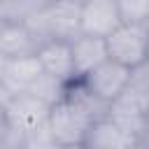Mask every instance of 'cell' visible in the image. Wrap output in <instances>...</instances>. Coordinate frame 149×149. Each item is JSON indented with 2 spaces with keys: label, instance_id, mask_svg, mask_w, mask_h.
I'll use <instances>...</instances> for the list:
<instances>
[{
  "label": "cell",
  "instance_id": "13",
  "mask_svg": "<svg viewBox=\"0 0 149 149\" xmlns=\"http://www.w3.org/2000/svg\"><path fill=\"white\" fill-rule=\"evenodd\" d=\"M123 21L149 23V0H116Z\"/></svg>",
  "mask_w": 149,
  "mask_h": 149
},
{
  "label": "cell",
  "instance_id": "7",
  "mask_svg": "<svg viewBox=\"0 0 149 149\" xmlns=\"http://www.w3.org/2000/svg\"><path fill=\"white\" fill-rule=\"evenodd\" d=\"M40 44H42L40 35L26 19H12V16L0 19V58H19L37 54Z\"/></svg>",
  "mask_w": 149,
  "mask_h": 149
},
{
  "label": "cell",
  "instance_id": "5",
  "mask_svg": "<svg viewBox=\"0 0 149 149\" xmlns=\"http://www.w3.org/2000/svg\"><path fill=\"white\" fill-rule=\"evenodd\" d=\"M44 79V70L37 61V54L2 58L0 63V91L9 93H33Z\"/></svg>",
  "mask_w": 149,
  "mask_h": 149
},
{
  "label": "cell",
  "instance_id": "10",
  "mask_svg": "<svg viewBox=\"0 0 149 149\" xmlns=\"http://www.w3.org/2000/svg\"><path fill=\"white\" fill-rule=\"evenodd\" d=\"M72 58H74V70H77V79L86 77L91 70H95L100 63H105L109 58L107 54V42L105 37H95V35H77L72 40Z\"/></svg>",
  "mask_w": 149,
  "mask_h": 149
},
{
  "label": "cell",
  "instance_id": "6",
  "mask_svg": "<svg viewBox=\"0 0 149 149\" xmlns=\"http://www.w3.org/2000/svg\"><path fill=\"white\" fill-rule=\"evenodd\" d=\"M130 70L128 65L114 61V58H107L105 63H100L95 70H91L86 77H81V81L86 84V88L98 95L102 102H114L116 98L123 95V91L128 88V81H130Z\"/></svg>",
  "mask_w": 149,
  "mask_h": 149
},
{
  "label": "cell",
  "instance_id": "2",
  "mask_svg": "<svg viewBox=\"0 0 149 149\" xmlns=\"http://www.w3.org/2000/svg\"><path fill=\"white\" fill-rule=\"evenodd\" d=\"M98 121L91 112H86L79 102H74L68 93L51 102L49 112V135L56 147H84L88 130Z\"/></svg>",
  "mask_w": 149,
  "mask_h": 149
},
{
  "label": "cell",
  "instance_id": "9",
  "mask_svg": "<svg viewBox=\"0 0 149 149\" xmlns=\"http://www.w3.org/2000/svg\"><path fill=\"white\" fill-rule=\"evenodd\" d=\"M121 12L116 0H81V33L107 37L121 26Z\"/></svg>",
  "mask_w": 149,
  "mask_h": 149
},
{
  "label": "cell",
  "instance_id": "11",
  "mask_svg": "<svg viewBox=\"0 0 149 149\" xmlns=\"http://www.w3.org/2000/svg\"><path fill=\"white\" fill-rule=\"evenodd\" d=\"M135 144H142V140L119 128L112 119L102 116L93 121L84 147H135Z\"/></svg>",
  "mask_w": 149,
  "mask_h": 149
},
{
  "label": "cell",
  "instance_id": "4",
  "mask_svg": "<svg viewBox=\"0 0 149 149\" xmlns=\"http://www.w3.org/2000/svg\"><path fill=\"white\" fill-rule=\"evenodd\" d=\"M105 42L109 58L128 68H135L149 58V23L121 21V26L112 30L105 37Z\"/></svg>",
  "mask_w": 149,
  "mask_h": 149
},
{
  "label": "cell",
  "instance_id": "3",
  "mask_svg": "<svg viewBox=\"0 0 149 149\" xmlns=\"http://www.w3.org/2000/svg\"><path fill=\"white\" fill-rule=\"evenodd\" d=\"M40 40H74L81 35V0H51L44 9L26 19Z\"/></svg>",
  "mask_w": 149,
  "mask_h": 149
},
{
  "label": "cell",
  "instance_id": "8",
  "mask_svg": "<svg viewBox=\"0 0 149 149\" xmlns=\"http://www.w3.org/2000/svg\"><path fill=\"white\" fill-rule=\"evenodd\" d=\"M37 61L51 79L61 84H72L77 81V70H74V58H72V42L70 40H44L37 47Z\"/></svg>",
  "mask_w": 149,
  "mask_h": 149
},
{
  "label": "cell",
  "instance_id": "1",
  "mask_svg": "<svg viewBox=\"0 0 149 149\" xmlns=\"http://www.w3.org/2000/svg\"><path fill=\"white\" fill-rule=\"evenodd\" d=\"M49 112L51 102L35 93H9L5 95V133L14 135L21 144H54Z\"/></svg>",
  "mask_w": 149,
  "mask_h": 149
},
{
  "label": "cell",
  "instance_id": "12",
  "mask_svg": "<svg viewBox=\"0 0 149 149\" xmlns=\"http://www.w3.org/2000/svg\"><path fill=\"white\" fill-rule=\"evenodd\" d=\"M51 0H0V19L12 16V19H28L44 9Z\"/></svg>",
  "mask_w": 149,
  "mask_h": 149
}]
</instances>
